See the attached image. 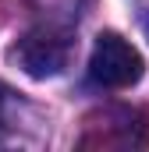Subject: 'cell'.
Returning <instances> with one entry per match:
<instances>
[{
  "label": "cell",
  "mask_w": 149,
  "mask_h": 152,
  "mask_svg": "<svg viewBox=\"0 0 149 152\" xmlns=\"http://www.w3.org/2000/svg\"><path fill=\"white\" fill-rule=\"evenodd\" d=\"M11 60L29 78H53L71 64V39H68V32L50 28V25L29 28L25 36L14 42Z\"/></svg>",
  "instance_id": "cell-1"
},
{
  "label": "cell",
  "mask_w": 149,
  "mask_h": 152,
  "mask_svg": "<svg viewBox=\"0 0 149 152\" xmlns=\"http://www.w3.org/2000/svg\"><path fill=\"white\" fill-rule=\"evenodd\" d=\"M142 57L139 50L121 39L117 32H100L92 57H89V81L100 88H128L142 78Z\"/></svg>",
  "instance_id": "cell-2"
},
{
  "label": "cell",
  "mask_w": 149,
  "mask_h": 152,
  "mask_svg": "<svg viewBox=\"0 0 149 152\" xmlns=\"http://www.w3.org/2000/svg\"><path fill=\"white\" fill-rule=\"evenodd\" d=\"M149 138L146 120L131 110H103L89 120V131L82 138V145H142Z\"/></svg>",
  "instance_id": "cell-3"
},
{
  "label": "cell",
  "mask_w": 149,
  "mask_h": 152,
  "mask_svg": "<svg viewBox=\"0 0 149 152\" xmlns=\"http://www.w3.org/2000/svg\"><path fill=\"white\" fill-rule=\"evenodd\" d=\"M14 106H18V99H14V92L0 85V127H7V117H11V110H14Z\"/></svg>",
  "instance_id": "cell-4"
},
{
  "label": "cell",
  "mask_w": 149,
  "mask_h": 152,
  "mask_svg": "<svg viewBox=\"0 0 149 152\" xmlns=\"http://www.w3.org/2000/svg\"><path fill=\"white\" fill-rule=\"evenodd\" d=\"M146 36H149V21H146Z\"/></svg>",
  "instance_id": "cell-5"
}]
</instances>
